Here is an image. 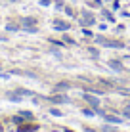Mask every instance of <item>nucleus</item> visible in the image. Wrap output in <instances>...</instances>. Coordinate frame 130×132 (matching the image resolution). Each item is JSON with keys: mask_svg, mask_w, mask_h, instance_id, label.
Listing matches in <instances>:
<instances>
[{"mask_svg": "<svg viewBox=\"0 0 130 132\" xmlns=\"http://www.w3.org/2000/svg\"><path fill=\"white\" fill-rule=\"evenodd\" d=\"M37 130H38L37 125H25L23 122V125H19V130L17 132H37Z\"/></svg>", "mask_w": 130, "mask_h": 132, "instance_id": "obj_7", "label": "nucleus"}, {"mask_svg": "<svg viewBox=\"0 0 130 132\" xmlns=\"http://www.w3.org/2000/svg\"><path fill=\"white\" fill-rule=\"evenodd\" d=\"M101 117H103V121L109 122V125H120V122H123V117L113 115V113H103Z\"/></svg>", "mask_w": 130, "mask_h": 132, "instance_id": "obj_2", "label": "nucleus"}, {"mask_svg": "<svg viewBox=\"0 0 130 132\" xmlns=\"http://www.w3.org/2000/svg\"><path fill=\"white\" fill-rule=\"evenodd\" d=\"M50 44H54V46H65L63 40H57V38H50Z\"/></svg>", "mask_w": 130, "mask_h": 132, "instance_id": "obj_18", "label": "nucleus"}, {"mask_svg": "<svg viewBox=\"0 0 130 132\" xmlns=\"http://www.w3.org/2000/svg\"><path fill=\"white\" fill-rule=\"evenodd\" d=\"M90 6H92V8H101V0H92Z\"/></svg>", "mask_w": 130, "mask_h": 132, "instance_id": "obj_25", "label": "nucleus"}, {"mask_svg": "<svg viewBox=\"0 0 130 132\" xmlns=\"http://www.w3.org/2000/svg\"><path fill=\"white\" fill-rule=\"evenodd\" d=\"M96 42L105 48H124V44L120 40H111V38H105V36H96Z\"/></svg>", "mask_w": 130, "mask_h": 132, "instance_id": "obj_1", "label": "nucleus"}, {"mask_svg": "<svg viewBox=\"0 0 130 132\" xmlns=\"http://www.w3.org/2000/svg\"><path fill=\"white\" fill-rule=\"evenodd\" d=\"M69 88H71V82H67V80L56 84V92H59V90H69Z\"/></svg>", "mask_w": 130, "mask_h": 132, "instance_id": "obj_10", "label": "nucleus"}, {"mask_svg": "<svg viewBox=\"0 0 130 132\" xmlns=\"http://www.w3.org/2000/svg\"><path fill=\"white\" fill-rule=\"evenodd\" d=\"M54 27H56L57 31H63V33H65V31H69L71 23H69V21H61V19H56V21H54Z\"/></svg>", "mask_w": 130, "mask_h": 132, "instance_id": "obj_6", "label": "nucleus"}, {"mask_svg": "<svg viewBox=\"0 0 130 132\" xmlns=\"http://www.w3.org/2000/svg\"><path fill=\"white\" fill-rule=\"evenodd\" d=\"M52 0H40V6H50Z\"/></svg>", "mask_w": 130, "mask_h": 132, "instance_id": "obj_29", "label": "nucleus"}, {"mask_svg": "<svg viewBox=\"0 0 130 132\" xmlns=\"http://www.w3.org/2000/svg\"><path fill=\"white\" fill-rule=\"evenodd\" d=\"M119 8H120V2H119V0H115V2H113V10H119Z\"/></svg>", "mask_w": 130, "mask_h": 132, "instance_id": "obj_28", "label": "nucleus"}, {"mask_svg": "<svg viewBox=\"0 0 130 132\" xmlns=\"http://www.w3.org/2000/svg\"><path fill=\"white\" fill-rule=\"evenodd\" d=\"M63 42L65 44H73V46L77 44V42H75V38H73V36H69V35H63Z\"/></svg>", "mask_w": 130, "mask_h": 132, "instance_id": "obj_15", "label": "nucleus"}, {"mask_svg": "<svg viewBox=\"0 0 130 132\" xmlns=\"http://www.w3.org/2000/svg\"><path fill=\"white\" fill-rule=\"evenodd\" d=\"M107 63H109V67H111L113 71H117V73H120V71H123V63H120L119 60H109Z\"/></svg>", "mask_w": 130, "mask_h": 132, "instance_id": "obj_8", "label": "nucleus"}, {"mask_svg": "<svg viewBox=\"0 0 130 132\" xmlns=\"http://www.w3.org/2000/svg\"><path fill=\"white\" fill-rule=\"evenodd\" d=\"M23 31H27V33H31V35H34V33H38V29H37V25H33V27H23Z\"/></svg>", "mask_w": 130, "mask_h": 132, "instance_id": "obj_17", "label": "nucleus"}, {"mask_svg": "<svg viewBox=\"0 0 130 132\" xmlns=\"http://www.w3.org/2000/svg\"><path fill=\"white\" fill-rule=\"evenodd\" d=\"M101 13H103V15H105V19H107V21H115L113 13H111L109 10H103V8H101Z\"/></svg>", "mask_w": 130, "mask_h": 132, "instance_id": "obj_13", "label": "nucleus"}, {"mask_svg": "<svg viewBox=\"0 0 130 132\" xmlns=\"http://www.w3.org/2000/svg\"><path fill=\"white\" fill-rule=\"evenodd\" d=\"M19 115L23 117V119H33V113H31V111H21Z\"/></svg>", "mask_w": 130, "mask_h": 132, "instance_id": "obj_22", "label": "nucleus"}, {"mask_svg": "<svg viewBox=\"0 0 130 132\" xmlns=\"http://www.w3.org/2000/svg\"><path fill=\"white\" fill-rule=\"evenodd\" d=\"M103 132H119L117 128H113L111 125H103Z\"/></svg>", "mask_w": 130, "mask_h": 132, "instance_id": "obj_23", "label": "nucleus"}, {"mask_svg": "<svg viewBox=\"0 0 130 132\" xmlns=\"http://www.w3.org/2000/svg\"><path fill=\"white\" fill-rule=\"evenodd\" d=\"M54 6H56V10H63V8H65V2H63V0H56V2H54Z\"/></svg>", "mask_w": 130, "mask_h": 132, "instance_id": "obj_16", "label": "nucleus"}, {"mask_svg": "<svg viewBox=\"0 0 130 132\" xmlns=\"http://www.w3.org/2000/svg\"><path fill=\"white\" fill-rule=\"evenodd\" d=\"M6 31H19V25H15V23H8V25H6Z\"/></svg>", "mask_w": 130, "mask_h": 132, "instance_id": "obj_20", "label": "nucleus"}, {"mask_svg": "<svg viewBox=\"0 0 130 132\" xmlns=\"http://www.w3.org/2000/svg\"><path fill=\"white\" fill-rule=\"evenodd\" d=\"M8 100H12V102H21V100H23V96H21V94H13V92H10L8 94Z\"/></svg>", "mask_w": 130, "mask_h": 132, "instance_id": "obj_11", "label": "nucleus"}, {"mask_svg": "<svg viewBox=\"0 0 130 132\" xmlns=\"http://www.w3.org/2000/svg\"><path fill=\"white\" fill-rule=\"evenodd\" d=\"M50 113H52V115H56V117H61V111H59V109H56V107H52Z\"/></svg>", "mask_w": 130, "mask_h": 132, "instance_id": "obj_26", "label": "nucleus"}, {"mask_svg": "<svg viewBox=\"0 0 130 132\" xmlns=\"http://www.w3.org/2000/svg\"><path fill=\"white\" fill-rule=\"evenodd\" d=\"M82 98H84V102L90 103L92 107H98V105H100V98H98V96H92V94L84 92V94H82Z\"/></svg>", "mask_w": 130, "mask_h": 132, "instance_id": "obj_4", "label": "nucleus"}, {"mask_svg": "<svg viewBox=\"0 0 130 132\" xmlns=\"http://www.w3.org/2000/svg\"><path fill=\"white\" fill-rule=\"evenodd\" d=\"M88 54H90L92 57H100V50L94 48V46H88Z\"/></svg>", "mask_w": 130, "mask_h": 132, "instance_id": "obj_12", "label": "nucleus"}, {"mask_svg": "<svg viewBox=\"0 0 130 132\" xmlns=\"http://www.w3.org/2000/svg\"><path fill=\"white\" fill-rule=\"evenodd\" d=\"M21 25L23 27H33V25H37V19H34V17H23V19H21Z\"/></svg>", "mask_w": 130, "mask_h": 132, "instance_id": "obj_9", "label": "nucleus"}, {"mask_svg": "<svg viewBox=\"0 0 130 132\" xmlns=\"http://www.w3.org/2000/svg\"><path fill=\"white\" fill-rule=\"evenodd\" d=\"M84 132H94L92 128H88V126H84Z\"/></svg>", "mask_w": 130, "mask_h": 132, "instance_id": "obj_31", "label": "nucleus"}, {"mask_svg": "<svg viewBox=\"0 0 130 132\" xmlns=\"http://www.w3.org/2000/svg\"><path fill=\"white\" fill-rule=\"evenodd\" d=\"M80 23H82L84 27H92V25H96V17L92 15L90 12H82V19H80Z\"/></svg>", "mask_w": 130, "mask_h": 132, "instance_id": "obj_3", "label": "nucleus"}, {"mask_svg": "<svg viewBox=\"0 0 130 132\" xmlns=\"http://www.w3.org/2000/svg\"><path fill=\"white\" fill-rule=\"evenodd\" d=\"M82 35H84V36H94V33H92L90 29H86V27L82 29Z\"/></svg>", "mask_w": 130, "mask_h": 132, "instance_id": "obj_27", "label": "nucleus"}, {"mask_svg": "<svg viewBox=\"0 0 130 132\" xmlns=\"http://www.w3.org/2000/svg\"><path fill=\"white\" fill-rule=\"evenodd\" d=\"M63 12L67 13V15H75V10H73L71 6H65V8H63Z\"/></svg>", "mask_w": 130, "mask_h": 132, "instance_id": "obj_24", "label": "nucleus"}, {"mask_svg": "<svg viewBox=\"0 0 130 132\" xmlns=\"http://www.w3.org/2000/svg\"><path fill=\"white\" fill-rule=\"evenodd\" d=\"M126 109H130V102H128V105H126Z\"/></svg>", "mask_w": 130, "mask_h": 132, "instance_id": "obj_33", "label": "nucleus"}, {"mask_svg": "<svg viewBox=\"0 0 130 132\" xmlns=\"http://www.w3.org/2000/svg\"><path fill=\"white\" fill-rule=\"evenodd\" d=\"M48 100L54 102V103H69V102H71L69 96H65V94H56V96H50Z\"/></svg>", "mask_w": 130, "mask_h": 132, "instance_id": "obj_5", "label": "nucleus"}, {"mask_svg": "<svg viewBox=\"0 0 130 132\" xmlns=\"http://www.w3.org/2000/svg\"><path fill=\"white\" fill-rule=\"evenodd\" d=\"M17 94H21V96H34V92H31V90H25V88H19V90H15Z\"/></svg>", "mask_w": 130, "mask_h": 132, "instance_id": "obj_14", "label": "nucleus"}, {"mask_svg": "<svg viewBox=\"0 0 130 132\" xmlns=\"http://www.w3.org/2000/svg\"><path fill=\"white\" fill-rule=\"evenodd\" d=\"M13 122H15V125H23V122H25V119H23V117H21V115H17V117H13V119H12Z\"/></svg>", "mask_w": 130, "mask_h": 132, "instance_id": "obj_21", "label": "nucleus"}, {"mask_svg": "<svg viewBox=\"0 0 130 132\" xmlns=\"http://www.w3.org/2000/svg\"><path fill=\"white\" fill-rule=\"evenodd\" d=\"M123 115H124V117H126V119H130V109H126V111H124V113H123Z\"/></svg>", "mask_w": 130, "mask_h": 132, "instance_id": "obj_30", "label": "nucleus"}, {"mask_svg": "<svg viewBox=\"0 0 130 132\" xmlns=\"http://www.w3.org/2000/svg\"><path fill=\"white\" fill-rule=\"evenodd\" d=\"M82 115H86V117H94V115H96V111H94V109H82Z\"/></svg>", "mask_w": 130, "mask_h": 132, "instance_id": "obj_19", "label": "nucleus"}, {"mask_svg": "<svg viewBox=\"0 0 130 132\" xmlns=\"http://www.w3.org/2000/svg\"><path fill=\"white\" fill-rule=\"evenodd\" d=\"M63 132H73V130H69V128H65V130H63Z\"/></svg>", "mask_w": 130, "mask_h": 132, "instance_id": "obj_32", "label": "nucleus"}]
</instances>
